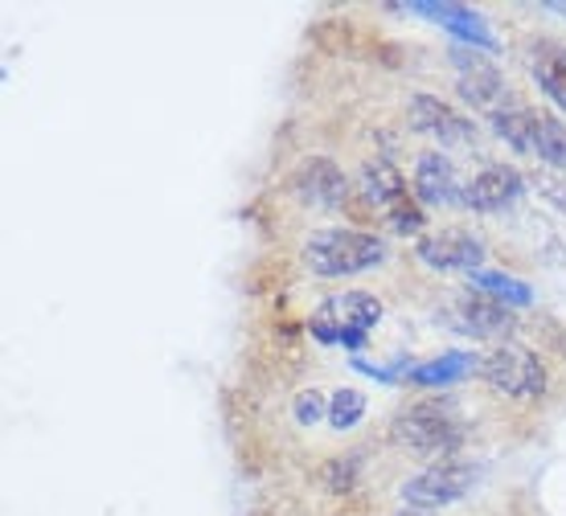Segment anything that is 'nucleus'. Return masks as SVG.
Wrapping results in <instances>:
<instances>
[{"mask_svg":"<svg viewBox=\"0 0 566 516\" xmlns=\"http://www.w3.org/2000/svg\"><path fill=\"white\" fill-rule=\"evenodd\" d=\"M525 189V177L513 165H489L484 172L472 177L464 193V206L476 213H501L505 206H513Z\"/></svg>","mask_w":566,"mask_h":516,"instance_id":"ddd939ff","label":"nucleus"},{"mask_svg":"<svg viewBox=\"0 0 566 516\" xmlns=\"http://www.w3.org/2000/svg\"><path fill=\"white\" fill-rule=\"evenodd\" d=\"M361 419H366V393L337 390L328 398V427L333 431H354Z\"/></svg>","mask_w":566,"mask_h":516,"instance_id":"a211bd4d","label":"nucleus"},{"mask_svg":"<svg viewBox=\"0 0 566 516\" xmlns=\"http://www.w3.org/2000/svg\"><path fill=\"white\" fill-rule=\"evenodd\" d=\"M398 13L431 17L436 25H443L448 33H455L460 42H468L472 50H484V54H496V50H501L493 38V29H489V21H484L481 13L464 9V4H427V0H419V4H398Z\"/></svg>","mask_w":566,"mask_h":516,"instance_id":"f8f14e48","label":"nucleus"},{"mask_svg":"<svg viewBox=\"0 0 566 516\" xmlns=\"http://www.w3.org/2000/svg\"><path fill=\"white\" fill-rule=\"evenodd\" d=\"M443 324L460 336H472V340H505L517 328V316L510 304L472 287V292H460L443 304Z\"/></svg>","mask_w":566,"mask_h":516,"instance_id":"0eeeda50","label":"nucleus"},{"mask_svg":"<svg viewBox=\"0 0 566 516\" xmlns=\"http://www.w3.org/2000/svg\"><path fill=\"white\" fill-rule=\"evenodd\" d=\"M472 283H476V292L493 295V299H501V304H510V307L534 304V292H530L517 275H501V271H472Z\"/></svg>","mask_w":566,"mask_h":516,"instance_id":"f3484780","label":"nucleus"},{"mask_svg":"<svg viewBox=\"0 0 566 516\" xmlns=\"http://www.w3.org/2000/svg\"><path fill=\"white\" fill-rule=\"evenodd\" d=\"M534 189H538L551 206H558V210L566 213V172L563 168H542V172H534Z\"/></svg>","mask_w":566,"mask_h":516,"instance_id":"aec40b11","label":"nucleus"},{"mask_svg":"<svg viewBox=\"0 0 566 516\" xmlns=\"http://www.w3.org/2000/svg\"><path fill=\"white\" fill-rule=\"evenodd\" d=\"M390 443H395L402 455H415V460H427V463H443L460 451L464 427H460V419H455L443 402H415L395 414V422H390Z\"/></svg>","mask_w":566,"mask_h":516,"instance_id":"f257e3e1","label":"nucleus"},{"mask_svg":"<svg viewBox=\"0 0 566 516\" xmlns=\"http://www.w3.org/2000/svg\"><path fill=\"white\" fill-rule=\"evenodd\" d=\"M361 193H366L374 206H382L398 234H419V230L427 225L423 210L415 206L411 189H407V181H402V172H398L390 160H382V156L361 165Z\"/></svg>","mask_w":566,"mask_h":516,"instance_id":"423d86ee","label":"nucleus"},{"mask_svg":"<svg viewBox=\"0 0 566 516\" xmlns=\"http://www.w3.org/2000/svg\"><path fill=\"white\" fill-rule=\"evenodd\" d=\"M468 373H481V361H476L472 352H448V357L415 365L411 373H407V381H411V386H427V390H443V386L464 381Z\"/></svg>","mask_w":566,"mask_h":516,"instance_id":"2eb2a0df","label":"nucleus"},{"mask_svg":"<svg viewBox=\"0 0 566 516\" xmlns=\"http://www.w3.org/2000/svg\"><path fill=\"white\" fill-rule=\"evenodd\" d=\"M551 13H558V17H566V0H554V4H546Z\"/></svg>","mask_w":566,"mask_h":516,"instance_id":"4be33fe9","label":"nucleus"},{"mask_svg":"<svg viewBox=\"0 0 566 516\" xmlns=\"http://www.w3.org/2000/svg\"><path fill=\"white\" fill-rule=\"evenodd\" d=\"M287 185H292V193H296L300 201H308V206H316V210H337L340 201L349 197L345 172H340L328 156H308V160H300Z\"/></svg>","mask_w":566,"mask_h":516,"instance_id":"9b49d317","label":"nucleus"},{"mask_svg":"<svg viewBox=\"0 0 566 516\" xmlns=\"http://www.w3.org/2000/svg\"><path fill=\"white\" fill-rule=\"evenodd\" d=\"M382 259L386 242L378 234H366V230L328 225V230L308 234V242H304V263L321 280H349V275H361L369 266H378Z\"/></svg>","mask_w":566,"mask_h":516,"instance_id":"f03ea898","label":"nucleus"},{"mask_svg":"<svg viewBox=\"0 0 566 516\" xmlns=\"http://www.w3.org/2000/svg\"><path fill=\"white\" fill-rule=\"evenodd\" d=\"M534 78H538L542 95L566 112V45L534 42Z\"/></svg>","mask_w":566,"mask_h":516,"instance_id":"dca6fc26","label":"nucleus"},{"mask_svg":"<svg viewBox=\"0 0 566 516\" xmlns=\"http://www.w3.org/2000/svg\"><path fill=\"white\" fill-rule=\"evenodd\" d=\"M395 516H431V513H419V508H411V513H395Z\"/></svg>","mask_w":566,"mask_h":516,"instance_id":"5701e85b","label":"nucleus"},{"mask_svg":"<svg viewBox=\"0 0 566 516\" xmlns=\"http://www.w3.org/2000/svg\"><path fill=\"white\" fill-rule=\"evenodd\" d=\"M452 66H455V78H460V95H464L472 107H481V112H489V115L501 112V103L510 98V91H505V78H501V71H496L481 50L455 45Z\"/></svg>","mask_w":566,"mask_h":516,"instance_id":"1a4fd4ad","label":"nucleus"},{"mask_svg":"<svg viewBox=\"0 0 566 516\" xmlns=\"http://www.w3.org/2000/svg\"><path fill=\"white\" fill-rule=\"evenodd\" d=\"M476 475L481 472L472 463H460V460L427 463L423 472H415L398 488V496L411 504V508H419V513H427V508H448V504L464 501L468 492L476 488Z\"/></svg>","mask_w":566,"mask_h":516,"instance_id":"39448f33","label":"nucleus"},{"mask_svg":"<svg viewBox=\"0 0 566 516\" xmlns=\"http://www.w3.org/2000/svg\"><path fill=\"white\" fill-rule=\"evenodd\" d=\"M292 414H296L300 427H312V422H321L328 414V410H325V398H321L316 390H300L296 402H292Z\"/></svg>","mask_w":566,"mask_h":516,"instance_id":"412c9836","label":"nucleus"},{"mask_svg":"<svg viewBox=\"0 0 566 516\" xmlns=\"http://www.w3.org/2000/svg\"><path fill=\"white\" fill-rule=\"evenodd\" d=\"M382 320V304L369 292H340L328 295L325 304L312 312L308 333L321 345H340V349H366V336Z\"/></svg>","mask_w":566,"mask_h":516,"instance_id":"7ed1b4c3","label":"nucleus"},{"mask_svg":"<svg viewBox=\"0 0 566 516\" xmlns=\"http://www.w3.org/2000/svg\"><path fill=\"white\" fill-rule=\"evenodd\" d=\"M481 377L489 381V390L513 402H534L546 393V365L522 345H501L481 361Z\"/></svg>","mask_w":566,"mask_h":516,"instance_id":"20e7f679","label":"nucleus"},{"mask_svg":"<svg viewBox=\"0 0 566 516\" xmlns=\"http://www.w3.org/2000/svg\"><path fill=\"white\" fill-rule=\"evenodd\" d=\"M411 189L419 201H427V206H455V201H464V193H468V185L460 181L455 165L443 152L419 156Z\"/></svg>","mask_w":566,"mask_h":516,"instance_id":"4468645a","label":"nucleus"},{"mask_svg":"<svg viewBox=\"0 0 566 516\" xmlns=\"http://www.w3.org/2000/svg\"><path fill=\"white\" fill-rule=\"evenodd\" d=\"M415 259L431 271H481L484 263V242L472 230H460V225H448V230H436V234H423L415 242Z\"/></svg>","mask_w":566,"mask_h":516,"instance_id":"6e6552de","label":"nucleus"},{"mask_svg":"<svg viewBox=\"0 0 566 516\" xmlns=\"http://www.w3.org/2000/svg\"><path fill=\"white\" fill-rule=\"evenodd\" d=\"M321 480H325L328 492H349L357 484V460L345 455V460H333L321 467Z\"/></svg>","mask_w":566,"mask_h":516,"instance_id":"6ab92c4d","label":"nucleus"},{"mask_svg":"<svg viewBox=\"0 0 566 516\" xmlns=\"http://www.w3.org/2000/svg\"><path fill=\"white\" fill-rule=\"evenodd\" d=\"M411 124H415V131H423L427 140H436L439 148H468V144L476 140L472 119H464L452 103H443V98H436V95L411 98Z\"/></svg>","mask_w":566,"mask_h":516,"instance_id":"9d476101","label":"nucleus"}]
</instances>
